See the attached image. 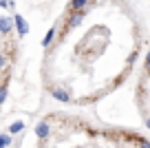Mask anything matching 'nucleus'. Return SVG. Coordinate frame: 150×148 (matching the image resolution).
Returning a JSON list of instances; mask_svg holds the SVG:
<instances>
[{
    "mask_svg": "<svg viewBox=\"0 0 150 148\" xmlns=\"http://www.w3.org/2000/svg\"><path fill=\"white\" fill-rule=\"evenodd\" d=\"M13 24H16V29H18V36H20V38H24V36L29 33V24H27V20H24L20 14L13 18Z\"/></svg>",
    "mask_w": 150,
    "mask_h": 148,
    "instance_id": "obj_1",
    "label": "nucleus"
},
{
    "mask_svg": "<svg viewBox=\"0 0 150 148\" xmlns=\"http://www.w3.org/2000/svg\"><path fill=\"white\" fill-rule=\"evenodd\" d=\"M91 0H71L69 2V11L71 14H77V11H86Z\"/></svg>",
    "mask_w": 150,
    "mask_h": 148,
    "instance_id": "obj_2",
    "label": "nucleus"
},
{
    "mask_svg": "<svg viewBox=\"0 0 150 148\" xmlns=\"http://www.w3.org/2000/svg\"><path fill=\"white\" fill-rule=\"evenodd\" d=\"M49 133H51V126H49V122H40V124L35 126V137H38V139H47Z\"/></svg>",
    "mask_w": 150,
    "mask_h": 148,
    "instance_id": "obj_3",
    "label": "nucleus"
},
{
    "mask_svg": "<svg viewBox=\"0 0 150 148\" xmlns=\"http://www.w3.org/2000/svg\"><path fill=\"white\" fill-rule=\"evenodd\" d=\"M51 95H53V100H57V102H62V104L71 102V95L66 91H62V88H51Z\"/></svg>",
    "mask_w": 150,
    "mask_h": 148,
    "instance_id": "obj_4",
    "label": "nucleus"
},
{
    "mask_svg": "<svg viewBox=\"0 0 150 148\" xmlns=\"http://www.w3.org/2000/svg\"><path fill=\"white\" fill-rule=\"evenodd\" d=\"M55 33H57V29H55V24H53L51 29H49L47 33H44V38H42V46L47 49V46H51V42H53V38H55Z\"/></svg>",
    "mask_w": 150,
    "mask_h": 148,
    "instance_id": "obj_5",
    "label": "nucleus"
},
{
    "mask_svg": "<svg viewBox=\"0 0 150 148\" xmlns=\"http://www.w3.org/2000/svg\"><path fill=\"white\" fill-rule=\"evenodd\" d=\"M11 22H13L11 18H2L0 20V31H2V36H7V33L11 31Z\"/></svg>",
    "mask_w": 150,
    "mask_h": 148,
    "instance_id": "obj_6",
    "label": "nucleus"
},
{
    "mask_svg": "<svg viewBox=\"0 0 150 148\" xmlns=\"http://www.w3.org/2000/svg\"><path fill=\"white\" fill-rule=\"evenodd\" d=\"M9 144H11V137H9V133H7V130H5V133H0V148H7Z\"/></svg>",
    "mask_w": 150,
    "mask_h": 148,
    "instance_id": "obj_7",
    "label": "nucleus"
},
{
    "mask_svg": "<svg viewBox=\"0 0 150 148\" xmlns=\"http://www.w3.org/2000/svg\"><path fill=\"white\" fill-rule=\"evenodd\" d=\"M22 128H24V122H13V124L7 128V133H20Z\"/></svg>",
    "mask_w": 150,
    "mask_h": 148,
    "instance_id": "obj_8",
    "label": "nucleus"
},
{
    "mask_svg": "<svg viewBox=\"0 0 150 148\" xmlns=\"http://www.w3.org/2000/svg\"><path fill=\"white\" fill-rule=\"evenodd\" d=\"M7 100V82L2 84V88H0V102H5Z\"/></svg>",
    "mask_w": 150,
    "mask_h": 148,
    "instance_id": "obj_9",
    "label": "nucleus"
},
{
    "mask_svg": "<svg viewBox=\"0 0 150 148\" xmlns=\"http://www.w3.org/2000/svg\"><path fill=\"white\" fill-rule=\"evenodd\" d=\"M137 142H139V148H150V142H146V139L137 137Z\"/></svg>",
    "mask_w": 150,
    "mask_h": 148,
    "instance_id": "obj_10",
    "label": "nucleus"
},
{
    "mask_svg": "<svg viewBox=\"0 0 150 148\" xmlns=\"http://www.w3.org/2000/svg\"><path fill=\"white\" fill-rule=\"evenodd\" d=\"M146 69L150 71V51H148V56H146Z\"/></svg>",
    "mask_w": 150,
    "mask_h": 148,
    "instance_id": "obj_11",
    "label": "nucleus"
},
{
    "mask_svg": "<svg viewBox=\"0 0 150 148\" xmlns=\"http://www.w3.org/2000/svg\"><path fill=\"white\" fill-rule=\"evenodd\" d=\"M146 126H148V128H150V117H146Z\"/></svg>",
    "mask_w": 150,
    "mask_h": 148,
    "instance_id": "obj_12",
    "label": "nucleus"
}]
</instances>
